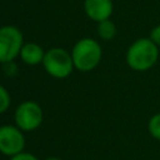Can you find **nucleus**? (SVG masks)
Listing matches in <instances>:
<instances>
[{"instance_id": "nucleus-9", "label": "nucleus", "mask_w": 160, "mask_h": 160, "mask_svg": "<svg viewBox=\"0 0 160 160\" xmlns=\"http://www.w3.org/2000/svg\"><path fill=\"white\" fill-rule=\"evenodd\" d=\"M98 34L102 40H111L116 35V26L110 19L100 21L98 25Z\"/></svg>"}, {"instance_id": "nucleus-3", "label": "nucleus", "mask_w": 160, "mask_h": 160, "mask_svg": "<svg viewBox=\"0 0 160 160\" xmlns=\"http://www.w3.org/2000/svg\"><path fill=\"white\" fill-rule=\"evenodd\" d=\"M42 65L48 74L54 78L62 79L71 74L74 61L71 55L66 50L61 48H52L45 52Z\"/></svg>"}, {"instance_id": "nucleus-11", "label": "nucleus", "mask_w": 160, "mask_h": 160, "mask_svg": "<svg viewBox=\"0 0 160 160\" xmlns=\"http://www.w3.org/2000/svg\"><path fill=\"white\" fill-rule=\"evenodd\" d=\"M10 106V94L8 90L0 85V114L5 112Z\"/></svg>"}, {"instance_id": "nucleus-2", "label": "nucleus", "mask_w": 160, "mask_h": 160, "mask_svg": "<svg viewBox=\"0 0 160 160\" xmlns=\"http://www.w3.org/2000/svg\"><path fill=\"white\" fill-rule=\"evenodd\" d=\"M101 46L94 39L85 38L79 40L71 51L74 66L80 71H90L95 69L101 60Z\"/></svg>"}, {"instance_id": "nucleus-6", "label": "nucleus", "mask_w": 160, "mask_h": 160, "mask_svg": "<svg viewBox=\"0 0 160 160\" xmlns=\"http://www.w3.org/2000/svg\"><path fill=\"white\" fill-rule=\"evenodd\" d=\"M25 139L19 128L4 125L0 128V151L5 155L14 156L22 152Z\"/></svg>"}, {"instance_id": "nucleus-15", "label": "nucleus", "mask_w": 160, "mask_h": 160, "mask_svg": "<svg viewBox=\"0 0 160 160\" xmlns=\"http://www.w3.org/2000/svg\"><path fill=\"white\" fill-rule=\"evenodd\" d=\"M45 160H61V159H59V158H48Z\"/></svg>"}, {"instance_id": "nucleus-1", "label": "nucleus", "mask_w": 160, "mask_h": 160, "mask_svg": "<svg viewBox=\"0 0 160 160\" xmlns=\"http://www.w3.org/2000/svg\"><path fill=\"white\" fill-rule=\"evenodd\" d=\"M159 59V46L150 38L135 40L126 51V64L135 71L151 69Z\"/></svg>"}, {"instance_id": "nucleus-12", "label": "nucleus", "mask_w": 160, "mask_h": 160, "mask_svg": "<svg viewBox=\"0 0 160 160\" xmlns=\"http://www.w3.org/2000/svg\"><path fill=\"white\" fill-rule=\"evenodd\" d=\"M150 39H151L158 46H160V24L151 29V31H150Z\"/></svg>"}, {"instance_id": "nucleus-10", "label": "nucleus", "mask_w": 160, "mask_h": 160, "mask_svg": "<svg viewBox=\"0 0 160 160\" xmlns=\"http://www.w3.org/2000/svg\"><path fill=\"white\" fill-rule=\"evenodd\" d=\"M148 130H149L150 135H151L154 139L160 140V112L152 115V116L149 119Z\"/></svg>"}, {"instance_id": "nucleus-8", "label": "nucleus", "mask_w": 160, "mask_h": 160, "mask_svg": "<svg viewBox=\"0 0 160 160\" xmlns=\"http://www.w3.org/2000/svg\"><path fill=\"white\" fill-rule=\"evenodd\" d=\"M45 56V52L40 45L36 42H28L24 44L20 51V58L21 60L28 64V65H38L42 62Z\"/></svg>"}, {"instance_id": "nucleus-14", "label": "nucleus", "mask_w": 160, "mask_h": 160, "mask_svg": "<svg viewBox=\"0 0 160 160\" xmlns=\"http://www.w3.org/2000/svg\"><path fill=\"white\" fill-rule=\"evenodd\" d=\"M10 160H38L32 154H29V152H20V154H16L14 156H11Z\"/></svg>"}, {"instance_id": "nucleus-7", "label": "nucleus", "mask_w": 160, "mask_h": 160, "mask_svg": "<svg viewBox=\"0 0 160 160\" xmlns=\"http://www.w3.org/2000/svg\"><path fill=\"white\" fill-rule=\"evenodd\" d=\"M84 10L85 14L96 22L108 20L114 10L112 0H84Z\"/></svg>"}, {"instance_id": "nucleus-5", "label": "nucleus", "mask_w": 160, "mask_h": 160, "mask_svg": "<svg viewBox=\"0 0 160 160\" xmlns=\"http://www.w3.org/2000/svg\"><path fill=\"white\" fill-rule=\"evenodd\" d=\"M15 122L20 130L31 131L42 122V110L34 101L21 102L15 111Z\"/></svg>"}, {"instance_id": "nucleus-13", "label": "nucleus", "mask_w": 160, "mask_h": 160, "mask_svg": "<svg viewBox=\"0 0 160 160\" xmlns=\"http://www.w3.org/2000/svg\"><path fill=\"white\" fill-rule=\"evenodd\" d=\"M16 65H15V62L14 61H9V62H5L4 64V71H5V74L8 75V76H12V75H15L16 74Z\"/></svg>"}, {"instance_id": "nucleus-4", "label": "nucleus", "mask_w": 160, "mask_h": 160, "mask_svg": "<svg viewBox=\"0 0 160 160\" xmlns=\"http://www.w3.org/2000/svg\"><path fill=\"white\" fill-rule=\"evenodd\" d=\"M22 45V34L18 28L12 25L0 28V62L12 61L20 54Z\"/></svg>"}]
</instances>
